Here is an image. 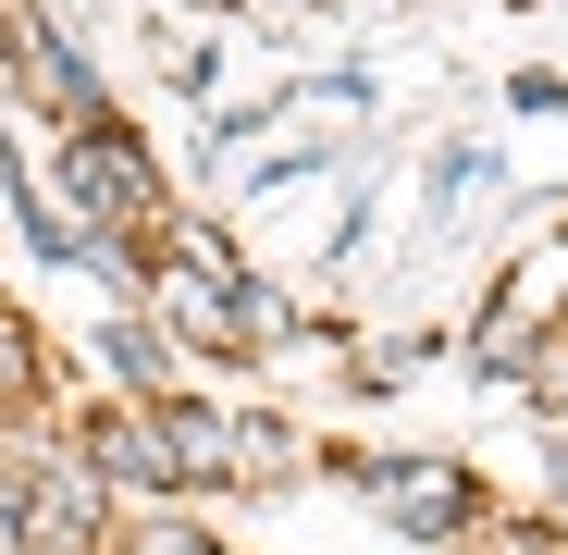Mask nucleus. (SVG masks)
Listing matches in <instances>:
<instances>
[{
	"mask_svg": "<svg viewBox=\"0 0 568 555\" xmlns=\"http://www.w3.org/2000/svg\"><path fill=\"white\" fill-rule=\"evenodd\" d=\"M371 506H384L396 531H420V543H445L469 518V470L457 456H396V470H371Z\"/></svg>",
	"mask_w": 568,
	"mask_h": 555,
	"instance_id": "1",
	"label": "nucleus"
},
{
	"mask_svg": "<svg viewBox=\"0 0 568 555\" xmlns=\"http://www.w3.org/2000/svg\"><path fill=\"white\" fill-rule=\"evenodd\" d=\"M74 198L100 210V223H149V173H136V136H112V124L87 136V148H74Z\"/></svg>",
	"mask_w": 568,
	"mask_h": 555,
	"instance_id": "2",
	"label": "nucleus"
},
{
	"mask_svg": "<svg viewBox=\"0 0 568 555\" xmlns=\"http://www.w3.org/2000/svg\"><path fill=\"white\" fill-rule=\"evenodd\" d=\"M161 444H173V470H199V482H211V470H247V420H223V408H185V395L161 408Z\"/></svg>",
	"mask_w": 568,
	"mask_h": 555,
	"instance_id": "3",
	"label": "nucleus"
},
{
	"mask_svg": "<svg viewBox=\"0 0 568 555\" xmlns=\"http://www.w3.org/2000/svg\"><path fill=\"white\" fill-rule=\"evenodd\" d=\"M13 50H26V86H38V100H50V112H74L87 136H100V86H87V62H74L50 25H13Z\"/></svg>",
	"mask_w": 568,
	"mask_h": 555,
	"instance_id": "4",
	"label": "nucleus"
},
{
	"mask_svg": "<svg viewBox=\"0 0 568 555\" xmlns=\"http://www.w3.org/2000/svg\"><path fill=\"white\" fill-rule=\"evenodd\" d=\"M100 470H112V482H173L161 420H112V432H100Z\"/></svg>",
	"mask_w": 568,
	"mask_h": 555,
	"instance_id": "5",
	"label": "nucleus"
},
{
	"mask_svg": "<svg viewBox=\"0 0 568 555\" xmlns=\"http://www.w3.org/2000/svg\"><path fill=\"white\" fill-rule=\"evenodd\" d=\"M297 470V432H272V420H247V482H284Z\"/></svg>",
	"mask_w": 568,
	"mask_h": 555,
	"instance_id": "6",
	"label": "nucleus"
},
{
	"mask_svg": "<svg viewBox=\"0 0 568 555\" xmlns=\"http://www.w3.org/2000/svg\"><path fill=\"white\" fill-rule=\"evenodd\" d=\"M161 358H173L161 333H112V370H124V383H161Z\"/></svg>",
	"mask_w": 568,
	"mask_h": 555,
	"instance_id": "7",
	"label": "nucleus"
},
{
	"mask_svg": "<svg viewBox=\"0 0 568 555\" xmlns=\"http://www.w3.org/2000/svg\"><path fill=\"white\" fill-rule=\"evenodd\" d=\"M38 383V346H26V321H0V395H26Z\"/></svg>",
	"mask_w": 568,
	"mask_h": 555,
	"instance_id": "8",
	"label": "nucleus"
},
{
	"mask_svg": "<svg viewBox=\"0 0 568 555\" xmlns=\"http://www.w3.org/2000/svg\"><path fill=\"white\" fill-rule=\"evenodd\" d=\"M531 383H544V408H568V333L544 346V370H531Z\"/></svg>",
	"mask_w": 568,
	"mask_h": 555,
	"instance_id": "9",
	"label": "nucleus"
},
{
	"mask_svg": "<svg viewBox=\"0 0 568 555\" xmlns=\"http://www.w3.org/2000/svg\"><path fill=\"white\" fill-rule=\"evenodd\" d=\"M136 555H211V543H199V531H173V518H161V531H136Z\"/></svg>",
	"mask_w": 568,
	"mask_h": 555,
	"instance_id": "10",
	"label": "nucleus"
}]
</instances>
